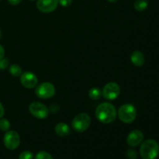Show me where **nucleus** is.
<instances>
[{"label":"nucleus","mask_w":159,"mask_h":159,"mask_svg":"<svg viewBox=\"0 0 159 159\" xmlns=\"http://www.w3.org/2000/svg\"><path fill=\"white\" fill-rule=\"evenodd\" d=\"M96 116L102 124L113 123L116 118V108L109 102H102L96 107Z\"/></svg>","instance_id":"obj_1"},{"label":"nucleus","mask_w":159,"mask_h":159,"mask_svg":"<svg viewBox=\"0 0 159 159\" xmlns=\"http://www.w3.org/2000/svg\"><path fill=\"white\" fill-rule=\"evenodd\" d=\"M159 154V144L155 140L143 141L140 147V155L142 159H155Z\"/></svg>","instance_id":"obj_2"},{"label":"nucleus","mask_w":159,"mask_h":159,"mask_svg":"<svg viewBox=\"0 0 159 159\" xmlns=\"http://www.w3.org/2000/svg\"><path fill=\"white\" fill-rule=\"evenodd\" d=\"M118 116L124 124H131L136 119V109L130 103L124 104L120 107L118 110Z\"/></svg>","instance_id":"obj_3"},{"label":"nucleus","mask_w":159,"mask_h":159,"mask_svg":"<svg viewBox=\"0 0 159 159\" xmlns=\"http://www.w3.org/2000/svg\"><path fill=\"white\" fill-rule=\"evenodd\" d=\"M91 124V118L87 113H79L75 116L72 120V127L75 131L82 133L89 127Z\"/></svg>","instance_id":"obj_4"},{"label":"nucleus","mask_w":159,"mask_h":159,"mask_svg":"<svg viewBox=\"0 0 159 159\" xmlns=\"http://www.w3.org/2000/svg\"><path fill=\"white\" fill-rule=\"evenodd\" d=\"M35 94L40 99H49L55 94V88L50 82H43L36 88Z\"/></svg>","instance_id":"obj_5"},{"label":"nucleus","mask_w":159,"mask_h":159,"mask_svg":"<svg viewBox=\"0 0 159 159\" xmlns=\"http://www.w3.org/2000/svg\"><path fill=\"white\" fill-rule=\"evenodd\" d=\"M5 147L9 150H15L20 144V137L16 131L9 130L5 134L3 138Z\"/></svg>","instance_id":"obj_6"},{"label":"nucleus","mask_w":159,"mask_h":159,"mask_svg":"<svg viewBox=\"0 0 159 159\" xmlns=\"http://www.w3.org/2000/svg\"><path fill=\"white\" fill-rule=\"evenodd\" d=\"M29 111L33 116L38 119H45L49 113L48 107L40 102H34L30 104Z\"/></svg>","instance_id":"obj_7"},{"label":"nucleus","mask_w":159,"mask_h":159,"mask_svg":"<svg viewBox=\"0 0 159 159\" xmlns=\"http://www.w3.org/2000/svg\"><path fill=\"white\" fill-rule=\"evenodd\" d=\"M120 88L116 82H109L104 86L102 94L107 100H114L119 96Z\"/></svg>","instance_id":"obj_8"},{"label":"nucleus","mask_w":159,"mask_h":159,"mask_svg":"<svg viewBox=\"0 0 159 159\" xmlns=\"http://www.w3.org/2000/svg\"><path fill=\"white\" fill-rule=\"evenodd\" d=\"M58 0H37V7L40 12L49 13L57 9Z\"/></svg>","instance_id":"obj_9"},{"label":"nucleus","mask_w":159,"mask_h":159,"mask_svg":"<svg viewBox=\"0 0 159 159\" xmlns=\"http://www.w3.org/2000/svg\"><path fill=\"white\" fill-rule=\"evenodd\" d=\"M37 77L30 71L22 73L20 75V82L22 85L26 89H34L37 85Z\"/></svg>","instance_id":"obj_10"},{"label":"nucleus","mask_w":159,"mask_h":159,"mask_svg":"<svg viewBox=\"0 0 159 159\" xmlns=\"http://www.w3.org/2000/svg\"><path fill=\"white\" fill-rule=\"evenodd\" d=\"M144 134L139 130H134L130 132L127 138V143L131 147H137L143 142Z\"/></svg>","instance_id":"obj_11"},{"label":"nucleus","mask_w":159,"mask_h":159,"mask_svg":"<svg viewBox=\"0 0 159 159\" xmlns=\"http://www.w3.org/2000/svg\"><path fill=\"white\" fill-rule=\"evenodd\" d=\"M130 60H131L132 63L137 67H141L145 62V57L143 54L142 52L138 51H135L132 53L131 56H130Z\"/></svg>","instance_id":"obj_12"},{"label":"nucleus","mask_w":159,"mask_h":159,"mask_svg":"<svg viewBox=\"0 0 159 159\" xmlns=\"http://www.w3.org/2000/svg\"><path fill=\"white\" fill-rule=\"evenodd\" d=\"M55 132L59 137H66L70 134L71 130L68 124L65 123H58L55 127Z\"/></svg>","instance_id":"obj_13"},{"label":"nucleus","mask_w":159,"mask_h":159,"mask_svg":"<svg viewBox=\"0 0 159 159\" xmlns=\"http://www.w3.org/2000/svg\"><path fill=\"white\" fill-rule=\"evenodd\" d=\"M148 6V2L147 0H136L134 2V8L137 11L142 12L145 10Z\"/></svg>","instance_id":"obj_14"},{"label":"nucleus","mask_w":159,"mask_h":159,"mask_svg":"<svg viewBox=\"0 0 159 159\" xmlns=\"http://www.w3.org/2000/svg\"><path fill=\"white\" fill-rule=\"evenodd\" d=\"M101 95H102V92L98 88L91 89L89 90V98L93 99V100H97V99H99L101 97Z\"/></svg>","instance_id":"obj_15"},{"label":"nucleus","mask_w":159,"mask_h":159,"mask_svg":"<svg viewBox=\"0 0 159 159\" xmlns=\"http://www.w3.org/2000/svg\"><path fill=\"white\" fill-rule=\"evenodd\" d=\"M9 73L12 75V76L15 77H18L22 75V69L18 65H12L9 67Z\"/></svg>","instance_id":"obj_16"},{"label":"nucleus","mask_w":159,"mask_h":159,"mask_svg":"<svg viewBox=\"0 0 159 159\" xmlns=\"http://www.w3.org/2000/svg\"><path fill=\"white\" fill-rule=\"evenodd\" d=\"M10 128V123L8 120L2 119L0 120V130L2 131H8Z\"/></svg>","instance_id":"obj_17"},{"label":"nucleus","mask_w":159,"mask_h":159,"mask_svg":"<svg viewBox=\"0 0 159 159\" xmlns=\"http://www.w3.org/2000/svg\"><path fill=\"white\" fill-rule=\"evenodd\" d=\"M35 159H53V157L48 152L42 151L36 155Z\"/></svg>","instance_id":"obj_18"},{"label":"nucleus","mask_w":159,"mask_h":159,"mask_svg":"<svg viewBox=\"0 0 159 159\" xmlns=\"http://www.w3.org/2000/svg\"><path fill=\"white\" fill-rule=\"evenodd\" d=\"M34 154L30 151H25L20 153L19 159H34Z\"/></svg>","instance_id":"obj_19"},{"label":"nucleus","mask_w":159,"mask_h":159,"mask_svg":"<svg viewBox=\"0 0 159 159\" xmlns=\"http://www.w3.org/2000/svg\"><path fill=\"white\" fill-rule=\"evenodd\" d=\"M127 157L128 159H137L138 158V153L134 149H129L127 152Z\"/></svg>","instance_id":"obj_20"},{"label":"nucleus","mask_w":159,"mask_h":159,"mask_svg":"<svg viewBox=\"0 0 159 159\" xmlns=\"http://www.w3.org/2000/svg\"><path fill=\"white\" fill-rule=\"evenodd\" d=\"M9 65V61L7 58L0 59V70H4L7 68Z\"/></svg>","instance_id":"obj_21"},{"label":"nucleus","mask_w":159,"mask_h":159,"mask_svg":"<svg viewBox=\"0 0 159 159\" xmlns=\"http://www.w3.org/2000/svg\"><path fill=\"white\" fill-rule=\"evenodd\" d=\"M59 3L61 5L64 7H68V6H71L72 0H58Z\"/></svg>","instance_id":"obj_22"},{"label":"nucleus","mask_w":159,"mask_h":159,"mask_svg":"<svg viewBox=\"0 0 159 159\" xmlns=\"http://www.w3.org/2000/svg\"><path fill=\"white\" fill-rule=\"evenodd\" d=\"M59 107L57 105V104H52V105L50 107V110H51V112L54 113V112H57L58 110Z\"/></svg>","instance_id":"obj_23"},{"label":"nucleus","mask_w":159,"mask_h":159,"mask_svg":"<svg viewBox=\"0 0 159 159\" xmlns=\"http://www.w3.org/2000/svg\"><path fill=\"white\" fill-rule=\"evenodd\" d=\"M8 2H9L11 5H12V6H16V5L20 4V3L21 2L22 0H8Z\"/></svg>","instance_id":"obj_24"},{"label":"nucleus","mask_w":159,"mask_h":159,"mask_svg":"<svg viewBox=\"0 0 159 159\" xmlns=\"http://www.w3.org/2000/svg\"><path fill=\"white\" fill-rule=\"evenodd\" d=\"M4 113H5V110H4V107H3L2 104L0 102V119L4 116Z\"/></svg>","instance_id":"obj_25"},{"label":"nucleus","mask_w":159,"mask_h":159,"mask_svg":"<svg viewBox=\"0 0 159 159\" xmlns=\"http://www.w3.org/2000/svg\"><path fill=\"white\" fill-rule=\"evenodd\" d=\"M4 54H5L4 48H3V47L0 44V59L3 58V57H4Z\"/></svg>","instance_id":"obj_26"},{"label":"nucleus","mask_w":159,"mask_h":159,"mask_svg":"<svg viewBox=\"0 0 159 159\" xmlns=\"http://www.w3.org/2000/svg\"><path fill=\"white\" fill-rule=\"evenodd\" d=\"M108 2H116L117 0H107Z\"/></svg>","instance_id":"obj_27"},{"label":"nucleus","mask_w":159,"mask_h":159,"mask_svg":"<svg viewBox=\"0 0 159 159\" xmlns=\"http://www.w3.org/2000/svg\"><path fill=\"white\" fill-rule=\"evenodd\" d=\"M1 36H2V32H1V30H0V38H1Z\"/></svg>","instance_id":"obj_28"},{"label":"nucleus","mask_w":159,"mask_h":159,"mask_svg":"<svg viewBox=\"0 0 159 159\" xmlns=\"http://www.w3.org/2000/svg\"><path fill=\"white\" fill-rule=\"evenodd\" d=\"M30 1H35V0H30Z\"/></svg>","instance_id":"obj_29"},{"label":"nucleus","mask_w":159,"mask_h":159,"mask_svg":"<svg viewBox=\"0 0 159 159\" xmlns=\"http://www.w3.org/2000/svg\"><path fill=\"white\" fill-rule=\"evenodd\" d=\"M0 1H1V0H0Z\"/></svg>","instance_id":"obj_30"}]
</instances>
